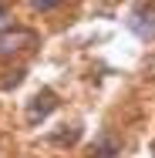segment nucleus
Instances as JSON below:
<instances>
[{"mask_svg":"<svg viewBox=\"0 0 155 158\" xmlns=\"http://www.w3.org/2000/svg\"><path fill=\"white\" fill-rule=\"evenodd\" d=\"M128 27L138 34V37L152 40V37H155V0L142 3L138 10H131V20H128Z\"/></svg>","mask_w":155,"mask_h":158,"instance_id":"1","label":"nucleus"},{"mask_svg":"<svg viewBox=\"0 0 155 158\" xmlns=\"http://www.w3.org/2000/svg\"><path fill=\"white\" fill-rule=\"evenodd\" d=\"M34 37L31 31H3L0 34V57H14V54H20V51H27L31 47Z\"/></svg>","mask_w":155,"mask_h":158,"instance_id":"2","label":"nucleus"},{"mask_svg":"<svg viewBox=\"0 0 155 158\" xmlns=\"http://www.w3.org/2000/svg\"><path fill=\"white\" fill-rule=\"evenodd\" d=\"M54 104H58V101H54V91H41V94L31 101V108H27V121L37 125L41 118H47V114L54 111Z\"/></svg>","mask_w":155,"mask_h":158,"instance_id":"3","label":"nucleus"},{"mask_svg":"<svg viewBox=\"0 0 155 158\" xmlns=\"http://www.w3.org/2000/svg\"><path fill=\"white\" fill-rule=\"evenodd\" d=\"M115 155H118V141H115V138H108V135L94 145V152H91V158H115Z\"/></svg>","mask_w":155,"mask_h":158,"instance_id":"4","label":"nucleus"},{"mask_svg":"<svg viewBox=\"0 0 155 158\" xmlns=\"http://www.w3.org/2000/svg\"><path fill=\"white\" fill-rule=\"evenodd\" d=\"M64 0H31L34 10H41V14H47V10H54V7H61Z\"/></svg>","mask_w":155,"mask_h":158,"instance_id":"5","label":"nucleus"},{"mask_svg":"<svg viewBox=\"0 0 155 158\" xmlns=\"http://www.w3.org/2000/svg\"><path fill=\"white\" fill-rule=\"evenodd\" d=\"M3 17H7V7H0V24H3Z\"/></svg>","mask_w":155,"mask_h":158,"instance_id":"6","label":"nucleus"}]
</instances>
